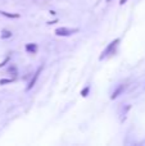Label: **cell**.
<instances>
[{
    "label": "cell",
    "mask_w": 145,
    "mask_h": 146,
    "mask_svg": "<svg viewBox=\"0 0 145 146\" xmlns=\"http://www.w3.org/2000/svg\"><path fill=\"white\" fill-rule=\"evenodd\" d=\"M78 32V28H67V27H59L55 30V35L58 36H69Z\"/></svg>",
    "instance_id": "cell-1"
},
{
    "label": "cell",
    "mask_w": 145,
    "mask_h": 146,
    "mask_svg": "<svg viewBox=\"0 0 145 146\" xmlns=\"http://www.w3.org/2000/svg\"><path fill=\"white\" fill-rule=\"evenodd\" d=\"M118 42H120V38H116V40H113L112 42H110L109 45H108L107 48H105V50L102 53V55H100V58H99V59L105 58V56H107L108 54H110V53H112V51L114 50V48H116V46L118 45Z\"/></svg>",
    "instance_id": "cell-2"
},
{
    "label": "cell",
    "mask_w": 145,
    "mask_h": 146,
    "mask_svg": "<svg viewBox=\"0 0 145 146\" xmlns=\"http://www.w3.org/2000/svg\"><path fill=\"white\" fill-rule=\"evenodd\" d=\"M41 71H43V67H40V68H37V71H36L35 73H33L32 78H31L30 83H28V86H27V91H28V90H31V88H32L33 86H35V83H36V81H37L39 74H40V73H41Z\"/></svg>",
    "instance_id": "cell-3"
},
{
    "label": "cell",
    "mask_w": 145,
    "mask_h": 146,
    "mask_svg": "<svg viewBox=\"0 0 145 146\" xmlns=\"http://www.w3.org/2000/svg\"><path fill=\"white\" fill-rule=\"evenodd\" d=\"M126 87H127V85H125V83H122V85H120V86H118V87L116 88V90L112 92V95H110V99H112V100H113V99L118 98V96H120L121 94H122L123 91L126 90Z\"/></svg>",
    "instance_id": "cell-4"
},
{
    "label": "cell",
    "mask_w": 145,
    "mask_h": 146,
    "mask_svg": "<svg viewBox=\"0 0 145 146\" xmlns=\"http://www.w3.org/2000/svg\"><path fill=\"white\" fill-rule=\"evenodd\" d=\"M26 50H27L28 53L35 54L36 51H37V46H36L35 44H27V45H26Z\"/></svg>",
    "instance_id": "cell-5"
},
{
    "label": "cell",
    "mask_w": 145,
    "mask_h": 146,
    "mask_svg": "<svg viewBox=\"0 0 145 146\" xmlns=\"http://www.w3.org/2000/svg\"><path fill=\"white\" fill-rule=\"evenodd\" d=\"M0 14L5 15V17H8V18H19V14H12V13L3 12V10H0Z\"/></svg>",
    "instance_id": "cell-6"
},
{
    "label": "cell",
    "mask_w": 145,
    "mask_h": 146,
    "mask_svg": "<svg viewBox=\"0 0 145 146\" xmlns=\"http://www.w3.org/2000/svg\"><path fill=\"white\" fill-rule=\"evenodd\" d=\"M12 37V32L8 30H3L1 31V38H9Z\"/></svg>",
    "instance_id": "cell-7"
},
{
    "label": "cell",
    "mask_w": 145,
    "mask_h": 146,
    "mask_svg": "<svg viewBox=\"0 0 145 146\" xmlns=\"http://www.w3.org/2000/svg\"><path fill=\"white\" fill-rule=\"evenodd\" d=\"M89 91H90V87L84 88V90L81 91V95H82V96H87V94H89Z\"/></svg>",
    "instance_id": "cell-8"
},
{
    "label": "cell",
    "mask_w": 145,
    "mask_h": 146,
    "mask_svg": "<svg viewBox=\"0 0 145 146\" xmlns=\"http://www.w3.org/2000/svg\"><path fill=\"white\" fill-rule=\"evenodd\" d=\"M13 82V80H0V85H5V83Z\"/></svg>",
    "instance_id": "cell-9"
},
{
    "label": "cell",
    "mask_w": 145,
    "mask_h": 146,
    "mask_svg": "<svg viewBox=\"0 0 145 146\" xmlns=\"http://www.w3.org/2000/svg\"><path fill=\"white\" fill-rule=\"evenodd\" d=\"M9 72L10 73H13V74H17V68H15V67H10V68H9Z\"/></svg>",
    "instance_id": "cell-10"
},
{
    "label": "cell",
    "mask_w": 145,
    "mask_h": 146,
    "mask_svg": "<svg viewBox=\"0 0 145 146\" xmlns=\"http://www.w3.org/2000/svg\"><path fill=\"white\" fill-rule=\"evenodd\" d=\"M8 60H9V56H8V58H7V59H5V60H4V62H1V63H0V67H4V66H5V63H7V62H8Z\"/></svg>",
    "instance_id": "cell-11"
},
{
    "label": "cell",
    "mask_w": 145,
    "mask_h": 146,
    "mask_svg": "<svg viewBox=\"0 0 145 146\" xmlns=\"http://www.w3.org/2000/svg\"><path fill=\"white\" fill-rule=\"evenodd\" d=\"M126 1H127V0H120V4H121V5H123Z\"/></svg>",
    "instance_id": "cell-12"
}]
</instances>
